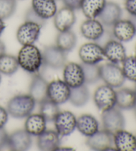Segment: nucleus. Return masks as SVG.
Returning <instances> with one entry per match:
<instances>
[{
    "instance_id": "36",
    "label": "nucleus",
    "mask_w": 136,
    "mask_h": 151,
    "mask_svg": "<svg viewBox=\"0 0 136 151\" xmlns=\"http://www.w3.org/2000/svg\"><path fill=\"white\" fill-rule=\"evenodd\" d=\"M82 1V0H62L64 4V6L69 7L74 11L80 9Z\"/></svg>"
},
{
    "instance_id": "26",
    "label": "nucleus",
    "mask_w": 136,
    "mask_h": 151,
    "mask_svg": "<svg viewBox=\"0 0 136 151\" xmlns=\"http://www.w3.org/2000/svg\"><path fill=\"white\" fill-rule=\"evenodd\" d=\"M106 2V0H82L80 9L87 19H96Z\"/></svg>"
},
{
    "instance_id": "9",
    "label": "nucleus",
    "mask_w": 136,
    "mask_h": 151,
    "mask_svg": "<svg viewBox=\"0 0 136 151\" xmlns=\"http://www.w3.org/2000/svg\"><path fill=\"white\" fill-rule=\"evenodd\" d=\"M53 122L57 133L62 137L69 136L77 128V118L69 111H60Z\"/></svg>"
},
{
    "instance_id": "3",
    "label": "nucleus",
    "mask_w": 136,
    "mask_h": 151,
    "mask_svg": "<svg viewBox=\"0 0 136 151\" xmlns=\"http://www.w3.org/2000/svg\"><path fill=\"white\" fill-rule=\"evenodd\" d=\"M94 102L99 110H110L116 105V91L108 85H101L94 93Z\"/></svg>"
},
{
    "instance_id": "43",
    "label": "nucleus",
    "mask_w": 136,
    "mask_h": 151,
    "mask_svg": "<svg viewBox=\"0 0 136 151\" xmlns=\"http://www.w3.org/2000/svg\"><path fill=\"white\" fill-rule=\"evenodd\" d=\"M136 83V82H135ZM134 91H135V94H136V83H135V88H134Z\"/></svg>"
},
{
    "instance_id": "32",
    "label": "nucleus",
    "mask_w": 136,
    "mask_h": 151,
    "mask_svg": "<svg viewBox=\"0 0 136 151\" xmlns=\"http://www.w3.org/2000/svg\"><path fill=\"white\" fill-rule=\"evenodd\" d=\"M122 63L125 79L136 82V55L126 57Z\"/></svg>"
},
{
    "instance_id": "25",
    "label": "nucleus",
    "mask_w": 136,
    "mask_h": 151,
    "mask_svg": "<svg viewBox=\"0 0 136 151\" xmlns=\"http://www.w3.org/2000/svg\"><path fill=\"white\" fill-rule=\"evenodd\" d=\"M136 103V94L134 90L124 88L116 91V105L120 110H130Z\"/></svg>"
},
{
    "instance_id": "44",
    "label": "nucleus",
    "mask_w": 136,
    "mask_h": 151,
    "mask_svg": "<svg viewBox=\"0 0 136 151\" xmlns=\"http://www.w3.org/2000/svg\"><path fill=\"white\" fill-rule=\"evenodd\" d=\"M1 73H0V83H1Z\"/></svg>"
},
{
    "instance_id": "21",
    "label": "nucleus",
    "mask_w": 136,
    "mask_h": 151,
    "mask_svg": "<svg viewBox=\"0 0 136 151\" xmlns=\"http://www.w3.org/2000/svg\"><path fill=\"white\" fill-rule=\"evenodd\" d=\"M37 142L39 150L43 151L56 150L61 143L60 135L56 131L46 130L39 135Z\"/></svg>"
},
{
    "instance_id": "34",
    "label": "nucleus",
    "mask_w": 136,
    "mask_h": 151,
    "mask_svg": "<svg viewBox=\"0 0 136 151\" xmlns=\"http://www.w3.org/2000/svg\"><path fill=\"white\" fill-rule=\"evenodd\" d=\"M25 21L37 23V24L40 25L41 27H43L45 25L47 22V20L43 19L39 15L37 14L31 7L25 13Z\"/></svg>"
},
{
    "instance_id": "20",
    "label": "nucleus",
    "mask_w": 136,
    "mask_h": 151,
    "mask_svg": "<svg viewBox=\"0 0 136 151\" xmlns=\"http://www.w3.org/2000/svg\"><path fill=\"white\" fill-rule=\"evenodd\" d=\"M114 145L117 150H136V137L131 132L122 129L114 134Z\"/></svg>"
},
{
    "instance_id": "37",
    "label": "nucleus",
    "mask_w": 136,
    "mask_h": 151,
    "mask_svg": "<svg viewBox=\"0 0 136 151\" xmlns=\"http://www.w3.org/2000/svg\"><path fill=\"white\" fill-rule=\"evenodd\" d=\"M8 136L9 134L4 127H0V150L7 146Z\"/></svg>"
},
{
    "instance_id": "22",
    "label": "nucleus",
    "mask_w": 136,
    "mask_h": 151,
    "mask_svg": "<svg viewBox=\"0 0 136 151\" xmlns=\"http://www.w3.org/2000/svg\"><path fill=\"white\" fill-rule=\"evenodd\" d=\"M31 7L37 14L45 20L53 17L57 12L55 0H32Z\"/></svg>"
},
{
    "instance_id": "24",
    "label": "nucleus",
    "mask_w": 136,
    "mask_h": 151,
    "mask_svg": "<svg viewBox=\"0 0 136 151\" xmlns=\"http://www.w3.org/2000/svg\"><path fill=\"white\" fill-rule=\"evenodd\" d=\"M47 121L39 114H29L25 122V130L31 136L38 137L47 130Z\"/></svg>"
},
{
    "instance_id": "5",
    "label": "nucleus",
    "mask_w": 136,
    "mask_h": 151,
    "mask_svg": "<svg viewBox=\"0 0 136 151\" xmlns=\"http://www.w3.org/2000/svg\"><path fill=\"white\" fill-rule=\"evenodd\" d=\"M102 122L104 129L113 135L125 127L124 116L120 109L116 107L102 112Z\"/></svg>"
},
{
    "instance_id": "12",
    "label": "nucleus",
    "mask_w": 136,
    "mask_h": 151,
    "mask_svg": "<svg viewBox=\"0 0 136 151\" xmlns=\"http://www.w3.org/2000/svg\"><path fill=\"white\" fill-rule=\"evenodd\" d=\"M64 81L70 88H75L85 84L84 75L81 64L70 62L64 66Z\"/></svg>"
},
{
    "instance_id": "16",
    "label": "nucleus",
    "mask_w": 136,
    "mask_h": 151,
    "mask_svg": "<svg viewBox=\"0 0 136 151\" xmlns=\"http://www.w3.org/2000/svg\"><path fill=\"white\" fill-rule=\"evenodd\" d=\"M53 18L54 27L59 32L70 30L77 20L74 10L66 6L57 10Z\"/></svg>"
},
{
    "instance_id": "23",
    "label": "nucleus",
    "mask_w": 136,
    "mask_h": 151,
    "mask_svg": "<svg viewBox=\"0 0 136 151\" xmlns=\"http://www.w3.org/2000/svg\"><path fill=\"white\" fill-rule=\"evenodd\" d=\"M77 128L84 136L89 137L99 131V123L92 114H84L77 119Z\"/></svg>"
},
{
    "instance_id": "19",
    "label": "nucleus",
    "mask_w": 136,
    "mask_h": 151,
    "mask_svg": "<svg viewBox=\"0 0 136 151\" xmlns=\"http://www.w3.org/2000/svg\"><path fill=\"white\" fill-rule=\"evenodd\" d=\"M80 30L86 40L97 42L104 34L105 28L98 19H87L81 24Z\"/></svg>"
},
{
    "instance_id": "31",
    "label": "nucleus",
    "mask_w": 136,
    "mask_h": 151,
    "mask_svg": "<svg viewBox=\"0 0 136 151\" xmlns=\"http://www.w3.org/2000/svg\"><path fill=\"white\" fill-rule=\"evenodd\" d=\"M86 84H94L101 79L100 67L98 64H81Z\"/></svg>"
},
{
    "instance_id": "41",
    "label": "nucleus",
    "mask_w": 136,
    "mask_h": 151,
    "mask_svg": "<svg viewBox=\"0 0 136 151\" xmlns=\"http://www.w3.org/2000/svg\"><path fill=\"white\" fill-rule=\"evenodd\" d=\"M129 19L132 22L133 25H134V27L136 31V16H132V15H130L129 17Z\"/></svg>"
},
{
    "instance_id": "14",
    "label": "nucleus",
    "mask_w": 136,
    "mask_h": 151,
    "mask_svg": "<svg viewBox=\"0 0 136 151\" xmlns=\"http://www.w3.org/2000/svg\"><path fill=\"white\" fill-rule=\"evenodd\" d=\"M114 38L120 42H129L136 35L132 22L128 19H120L112 27Z\"/></svg>"
},
{
    "instance_id": "17",
    "label": "nucleus",
    "mask_w": 136,
    "mask_h": 151,
    "mask_svg": "<svg viewBox=\"0 0 136 151\" xmlns=\"http://www.w3.org/2000/svg\"><path fill=\"white\" fill-rule=\"evenodd\" d=\"M32 145L31 135L25 129H20L9 134L7 147L11 150L25 151L29 149Z\"/></svg>"
},
{
    "instance_id": "29",
    "label": "nucleus",
    "mask_w": 136,
    "mask_h": 151,
    "mask_svg": "<svg viewBox=\"0 0 136 151\" xmlns=\"http://www.w3.org/2000/svg\"><path fill=\"white\" fill-rule=\"evenodd\" d=\"M19 67L16 57L6 53L0 56V73L11 76L17 72Z\"/></svg>"
},
{
    "instance_id": "18",
    "label": "nucleus",
    "mask_w": 136,
    "mask_h": 151,
    "mask_svg": "<svg viewBox=\"0 0 136 151\" xmlns=\"http://www.w3.org/2000/svg\"><path fill=\"white\" fill-rule=\"evenodd\" d=\"M49 83L45 79L39 74H35L31 81L29 94L36 103L40 104L47 99V89Z\"/></svg>"
},
{
    "instance_id": "2",
    "label": "nucleus",
    "mask_w": 136,
    "mask_h": 151,
    "mask_svg": "<svg viewBox=\"0 0 136 151\" xmlns=\"http://www.w3.org/2000/svg\"><path fill=\"white\" fill-rule=\"evenodd\" d=\"M35 105L36 102L29 94H19L14 96L8 101L7 111L14 118H27L33 113Z\"/></svg>"
},
{
    "instance_id": "13",
    "label": "nucleus",
    "mask_w": 136,
    "mask_h": 151,
    "mask_svg": "<svg viewBox=\"0 0 136 151\" xmlns=\"http://www.w3.org/2000/svg\"><path fill=\"white\" fill-rule=\"evenodd\" d=\"M104 55L110 63L119 64L126 58V50L122 42L114 39L109 40L103 47Z\"/></svg>"
},
{
    "instance_id": "30",
    "label": "nucleus",
    "mask_w": 136,
    "mask_h": 151,
    "mask_svg": "<svg viewBox=\"0 0 136 151\" xmlns=\"http://www.w3.org/2000/svg\"><path fill=\"white\" fill-rule=\"evenodd\" d=\"M59 112V105L49 99L40 103V114L45 119L47 122H53Z\"/></svg>"
},
{
    "instance_id": "38",
    "label": "nucleus",
    "mask_w": 136,
    "mask_h": 151,
    "mask_svg": "<svg viewBox=\"0 0 136 151\" xmlns=\"http://www.w3.org/2000/svg\"><path fill=\"white\" fill-rule=\"evenodd\" d=\"M9 114L7 109L0 106V127H4L8 121Z\"/></svg>"
},
{
    "instance_id": "11",
    "label": "nucleus",
    "mask_w": 136,
    "mask_h": 151,
    "mask_svg": "<svg viewBox=\"0 0 136 151\" xmlns=\"http://www.w3.org/2000/svg\"><path fill=\"white\" fill-rule=\"evenodd\" d=\"M114 135L105 130L98 131L92 136L88 137L86 145L94 150H116L113 148Z\"/></svg>"
},
{
    "instance_id": "42",
    "label": "nucleus",
    "mask_w": 136,
    "mask_h": 151,
    "mask_svg": "<svg viewBox=\"0 0 136 151\" xmlns=\"http://www.w3.org/2000/svg\"><path fill=\"white\" fill-rule=\"evenodd\" d=\"M133 109H134V113H135V115L136 117V103H135V105L134 106V107H133Z\"/></svg>"
},
{
    "instance_id": "33",
    "label": "nucleus",
    "mask_w": 136,
    "mask_h": 151,
    "mask_svg": "<svg viewBox=\"0 0 136 151\" xmlns=\"http://www.w3.org/2000/svg\"><path fill=\"white\" fill-rule=\"evenodd\" d=\"M16 8L17 0H0V19H9L14 15Z\"/></svg>"
},
{
    "instance_id": "8",
    "label": "nucleus",
    "mask_w": 136,
    "mask_h": 151,
    "mask_svg": "<svg viewBox=\"0 0 136 151\" xmlns=\"http://www.w3.org/2000/svg\"><path fill=\"white\" fill-rule=\"evenodd\" d=\"M41 28L37 23L25 21L17 31L16 37L18 42L21 45L34 44L40 36Z\"/></svg>"
},
{
    "instance_id": "4",
    "label": "nucleus",
    "mask_w": 136,
    "mask_h": 151,
    "mask_svg": "<svg viewBox=\"0 0 136 151\" xmlns=\"http://www.w3.org/2000/svg\"><path fill=\"white\" fill-rule=\"evenodd\" d=\"M101 79L106 85L110 86L112 88H120L124 85L125 77L122 69L117 64L107 63L100 65Z\"/></svg>"
},
{
    "instance_id": "47",
    "label": "nucleus",
    "mask_w": 136,
    "mask_h": 151,
    "mask_svg": "<svg viewBox=\"0 0 136 151\" xmlns=\"http://www.w3.org/2000/svg\"><path fill=\"white\" fill-rule=\"evenodd\" d=\"M135 137H136V136H135Z\"/></svg>"
},
{
    "instance_id": "1",
    "label": "nucleus",
    "mask_w": 136,
    "mask_h": 151,
    "mask_svg": "<svg viewBox=\"0 0 136 151\" xmlns=\"http://www.w3.org/2000/svg\"><path fill=\"white\" fill-rule=\"evenodd\" d=\"M19 67L31 74H36L43 65V54L34 44L23 45L17 56Z\"/></svg>"
},
{
    "instance_id": "6",
    "label": "nucleus",
    "mask_w": 136,
    "mask_h": 151,
    "mask_svg": "<svg viewBox=\"0 0 136 151\" xmlns=\"http://www.w3.org/2000/svg\"><path fill=\"white\" fill-rule=\"evenodd\" d=\"M78 55L83 63L98 64L105 59L104 49L97 43H86L80 47Z\"/></svg>"
},
{
    "instance_id": "39",
    "label": "nucleus",
    "mask_w": 136,
    "mask_h": 151,
    "mask_svg": "<svg viewBox=\"0 0 136 151\" xmlns=\"http://www.w3.org/2000/svg\"><path fill=\"white\" fill-rule=\"evenodd\" d=\"M6 53V45L1 40H0V56Z\"/></svg>"
},
{
    "instance_id": "28",
    "label": "nucleus",
    "mask_w": 136,
    "mask_h": 151,
    "mask_svg": "<svg viewBox=\"0 0 136 151\" xmlns=\"http://www.w3.org/2000/svg\"><path fill=\"white\" fill-rule=\"evenodd\" d=\"M90 99V92L85 84L75 88H70L69 101L77 107L84 106Z\"/></svg>"
},
{
    "instance_id": "27",
    "label": "nucleus",
    "mask_w": 136,
    "mask_h": 151,
    "mask_svg": "<svg viewBox=\"0 0 136 151\" xmlns=\"http://www.w3.org/2000/svg\"><path fill=\"white\" fill-rule=\"evenodd\" d=\"M77 43V37L71 30L59 32L56 37V45L65 53L74 49Z\"/></svg>"
},
{
    "instance_id": "45",
    "label": "nucleus",
    "mask_w": 136,
    "mask_h": 151,
    "mask_svg": "<svg viewBox=\"0 0 136 151\" xmlns=\"http://www.w3.org/2000/svg\"><path fill=\"white\" fill-rule=\"evenodd\" d=\"M135 53H136V46H135Z\"/></svg>"
},
{
    "instance_id": "7",
    "label": "nucleus",
    "mask_w": 136,
    "mask_h": 151,
    "mask_svg": "<svg viewBox=\"0 0 136 151\" xmlns=\"http://www.w3.org/2000/svg\"><path fill=\"white\" fill-rule=\"evenodd\" d=\"M42 54L43 64L52 69H61L66 65L67 53L61 50L57 45L45 47Z\"/></svg>"
},
{
    "instance_id": "15",
    "label": "nucleus",
    "mask_w": 136,
    "mask_h": 151,
    "mask_svg": "<svg viewBox=\"0 0 136 151\" xmlns=\"http://www.w3.org/2000/svg\"><path fill=\"white\" fill-rule=\"evenodd\" d=\"M122 16L121 7L115 2L108 1L98 15V19L105 27H112L117 21L121 19Z\"/></svg>"
},
{
    "instance_id": "46",
    "label": "nucleus",
    "mask_w": 136,
    "mask_h": 151,
    "mask_svg": "<svg viewBox=\"0 0 136 151\" xmlns=\"http://www.w3.org/2000/svg\"><path fill=\"white\" fill-rule=\"evenodd\" d=\"M55 1H57V0H55Z\"/></svg>"
},
{
    "instance_id": "40",
    "label": "nucleus",
    "mask_w": 136,
    "mask_h": 151,
    "mask_svg": "<svg viewBox=\"0 0 136 151\" xmlns=\"http://www.w3.org/2000/svg\"><path fill=\"white\" fill-rule=\"evenodd\" d=\"M5 29H6V23L3 19H0V36L3 33Z\"/></svg>"
},
{
    "instance_id": "35",
    "label": "nucleus",
    "mask_w": 136,
    "mask_h": 151,
    "mask_svg": "<svg viewBox=\"0 0 136 151\" xmlns=\"http://www.w3.org/2000/svg\"><path fill=\"white\" fill-rule=\"evenodd\" d=\"M124 6L130 15L136 16V0H125Z\"/></svg>"
},
{
    "instance_id": "10",
    "label": "nucleus",
    "mask_w": 136,
    "mask_h": 151,
    "mask_svg": "<svg viewBox=\"0 0 136 151\" xmlns=\"http://www.w3.org/2000/svg\"><path fill=\"white\" fill-rule=\"evenodd\" d=\"M70 88L64 81L57 79L49 83L47 97L57 105H62L69 101Z\"/></svg>"
}]
</instances>
